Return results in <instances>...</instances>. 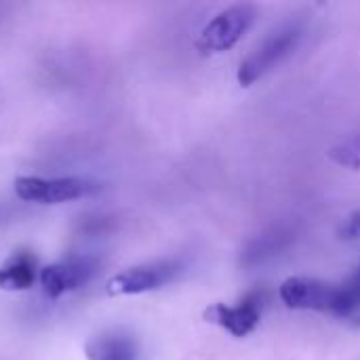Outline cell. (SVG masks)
Instances as JSON below:
<instances>
[{
  "label": "cell",
  "mask_w": 360,
  "mask_h": 360,
  "mask_svg": "<svg viewBox=\"0 0 360 360\" xmlns=\"http://www.w3.org/2000/svg\"><path fill=\"white\" fill-rule=\"evenodd\" d=\"M293 234L287 232V230H274L270 234H264V236H257L255 240H251L247 245V249L243 251V266H257V264H264L266 259L278 255L283 249L289 247Z\"/></svg>",
  "instance_id": "10"
},
{
  "label": "cell",
  "mask_w": 360,
  "mask_h": 360,
  "mask_svg": "<svg viewBox=\"0 0 360 360\" xmlns=\"http://www.w3.org/2000/svg\"><path fill=\"white\" fill-rule=\"evenodd\" d=\"M342 232H344V236H346V238L360 240V209L346 219V226H344V230H342Z\"/></svg>",
  "instance_id": "11"
},
{
  "label": "cell",
  "mask_w": 360,
  "mask_h": 360,
  "mask_svg": "<svg viewBox=\"0 0 360 360\" xmlns=\"http://www.w3.org/2000/svg\"><path fill=\"white\" fill-rule=\"evenodd\" d=\"M262 306H264V295L262 293H249L236 306L213 304L211 308L205 310V321L226 329L234 338H247L259 325Z\"/></svg>",
  "instance_id": "7"
},
{
  "label": "cell",
  "mask_w": 360,
  "mask_h": 360,
  "mask_svg": "<svg viewBox=\"0 0 360 360\" xmlns=\"http://www.w3.org/2000/svg\"><path fill=\"white\" fill-rule=\"evenodd\" d=\"M84 356L86 360H141V348L131 333L108 329L86 340Z\"/></svg>",
  "instance_id": "8"
},
{
  "label": "cell",
  "mask_w": 360,
  "mask_h": 360,
  "mask_svg": "<svg viewBox=\"0 0 360 360\" xmlns=\"http://www.w3.org/2000/svg\"><path fill=\"white\" fill-rule=\"evenodd\" d=\"M344 287H346V291L350 295H354L356 300H360V268L348 278V283H344Z\"/></svg>",
  "instance_id": "12"
},
{
  "label": "cell",
  "mask_w": 360,
  "mask_h": 360,
  "mask_svg": "<svg viewBox=\"0 0 360 360\" xmlns=\"http://www.w3.org/2000/svg\"><path fill=\"white\" fill-rule=\"evenodd\" d=\"M304 36L302 21H287L274 32H270L243 61L238 68V82L251 86L268 72H272L283 59H287L300 44Z\"/></svg>",
  "instance_id": "2"
},
{
  "label": "cell",
  "mask_w": 360,
  "mask_h": 360,
  "mask_svg": "<svg viewBox=\"0 0 360 360\" xmlns=\"http://www.w3.org/2000/svg\"><path fill=\"white\" fill-rule=\"evenodd\" d=\"M184 272L181 259H156L148 264H139L114 274L105 283V291L112 297L120 295H141L156 289L167 287Z\"/></svg>",
  "instance_id": "4"
},
{
  "label": "cell",
  "mask_w": 360,
  "mask_h": 360,
  "mask_svg": "<svg viewBox=\"0 0 360 360\" xmlns=\"http://www.w3.org/2000/svg\"><path fill=\"white\" fill-rule=\"evenodd\" d=\"M354 150L359 152V156H360V139H359V141H356V146H354Z\"/></svg>",
  "instance_id": "13"
},
{
  "label": "cell",
  "mask_w": 360,
  "mask_h": 360,
  "mask_svg": "<svg viewBox=\"0 0 360 360\" xmlns=\"http://www.w3.org/2000/svg\"><path fill=\"white\" fill-rule=\"evenodd\" d=\"M40 276L38 259L30 249L13 251L0 264V289L2 291H27Z\"/></svg>",
  "instance_id": "9"
},
{
  "label": "cell",
  "mask_w": 360,
  "mask_h": 360,
  "mask_svg": "<svg viewBox=\"0 0 360 360\" xmlns=\"http://www.w3.org/2000/svg\"><path fill=\"white\" fill-rule=\"evenodd\" d=\"M255 6L253 4H234L213 17L198 36V51L202 53H221L232 49L253 25Z\"/></svg>",
  "instance_id": "5"
},
{
  "label": "cell",
  "mask_w": 360,
  "mask_h": 360,
  "mask_svg": "<svg viewBox=\"0 0 360 360\" xmlns=\"http://www.w3.org/2000/svg\"><path fill=\"white\" fill-rule=\"evenodd\" d=\"M278 295L287 308L331 314L352 327H360V300L350 295L344 285L293 276L281 285Z\"/></svg>",
  "instance_id": "1"
},
{
  "label": "cell",
  "mask_w": 360,
  "mask_h": 360,
  "mask_svg": "<svg viewBox=\"0 0 360 360\" xmlns=\"http://www.w3.org/2000/svg\"><path fill=\"white\" fill-rule=\"evenodd\" d=\"M95 274V262L89 257H70L40 268V287L49 300H59L65 293H72L84 287Z\"/></svg>",
  "instance_id": "6"
},
{
  "label": "cell",
  "mask_w": 360,
  "mask_h": 360,
  "mask_svg": "<svg viewBox=\"0 0 360 360\" xmlns=\"http://www.w3.org/2000/svg\"><path fill=\"white\" fill-rule=\"evenodd\" d=\"M15 196L23 202L36 205H63L95 196L101 184L89 177H38L21 175L13 184Z\"/></svg>",
  "instance_id": "3"
}]
</instances>
